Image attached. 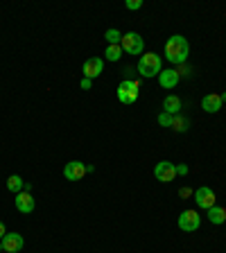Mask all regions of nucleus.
I'll list each match as a JSON object with an SVG mask.
<instances>
[{"label": "nucleus", "instance_id": "nucleus-1", "mask_svg": "<svg viewBox=\"0 0 226 253\" xmlns=\"http://www.w3.org/2000/svg\"><path fill=\"white\" fill-rule=\"evenodd\" d=\"M188 54H190V43L185 41V37L174 34V37H170L168 41H165V59H168L170 63L181 66V63H185Z\"/></svg>", "mask_w": 226, "mask_h": 253}, {"label": "nucleus", "instance_id": "nucleus-2", "mask_svg": "<svg viewBox=\"0 0 226 253\" xmlns=\"http://www.w3.org/2000/svg\"><path fill=\"white\" fill-rule=\"evenodd\" d=\"M136 68H138V73H140L142 77H158V73L163 70V61H161L158 54L147 52V54H140Z\"/></svg>", "mask_w": 226, "mask_h": 253}, {"label": "nucleus", "instance_id": "nucleus-3", "mask_svg": "<svg viewBox=\"0 0 226 253\" xmlns=\"http://www.w3.org/2000/svg\"><path fill=\"white\" fill-rule=\"evenodd\" d=\"M138 93H140V84L136 79H125L118 84V100L122 104H134L138 100Z\"/></svg>", "mask_w": 226, "mask_h": 253}, {"label": "nucleus", "instance_id": "nucleus-4", "mask_svg": "<svg viewBox=\"0 0 226 253\" xmlns=\"http://www.w3.org/2000/svg\"><path fill=\"white\" fill-rule=\"evenodd\" d=\"M122 52L125 54H142V50H145V41H142L140 34H136V32H127V34H122Z\"/></svg>", "mask_w": 226, "mask_h": 253}, {"label": "nucleus", "instance_id": "nucleus-5", "mask_svg": "<svg viewBox=\"0 0 226 253\" xmlns=\"http://www.w3.org/2000/svg\"><path fill=\"white\" fill-rule=\"evenodd\" d=\"M199 224H201V217H199V212L197 211H183L179 215V228L181 231H185V233L197 231Z\"/></svg>", "mask_w": 226, "mask_h": 253}, {"label": "nucleus", "instance_id": "nucleus-6", "mask_svg": "<svg viewBox=\"0 0 226 253\" xmlns=\"http://www.w3.org/2000/svg\"><path fill=\"white\" fill-rule=\"evenodd\" d=\"M154 176H156L161 183H170V181L177 179V168H174V163H170V161H161V163H156V168H154Z\"/></svg>", "mask_w": 226, "mask_h": 253}, {"label": "nucleus", "instance_id": "nucleus-7", "mask_svg": "<svg viewBox=\"0 0 226 253\" xmlns=\"http://www.w3.org/2000/svg\"><path fill=\"white\" fill-rule=\"evenodd\" d=\"M195 204L199 206V208H204V211L213 208V206H215V192H213V188H208V185L197 188L195 190Z\"/></svg>", "mask_w": 226, "mask_h": 253}, {"label": "nucleus", "instance_id": "nucleus-8", "mask_svg": "<svg viewBox=\"0 0 226 253\" xmlns=\"http://www.w3.org/2000/svg\"><path fill=\"white\" fill-rule=\"evenodd\" d=\"M102 70H104V59L100 57H90L84 61V66H82V73H84L86 79H95V77H100Z\"/></svg>", "mask_w": 226, "mask_h": 253}, {"label": "nucleus", "instance_id": "nucleus-9", "mask_svg": "<svg viewBox=\"0 0 226 253\" xmlns=\"http://www.w3.org/2000/svg\"><path fill=\"white\" fill-rule=\"evenodd\" d=\"M86 165L82 163V161H70V163H66V168H63V176L68 181H82L86 176Z\"/></svg>", "mask_w": 226, "mask_h": 253}, {"label": "nucleus", "instance_id": "nucleus-10", "mask_svg": "<svg viewBox=\"0 0 226 253\" xmlns=\"http://www.w3.org/2000/svg\"><path fill=\"white\" fill-rule=\"evenodd\" d=\"M0 242H2V251H7V253H18L25 247V240H23V235H18V233H7Z\"/></svg>", "mask_w": 226, "mask_h": 253}, {"label": "nucleus", "instance_id": "nucleus-11", "mask_svg": "<svg viewBox=\"0 0 226 253\" xmlns=\"http://www.w3.org/2000/svg\"><path fill=\"white\" fill-rule=\"evenodd\" d=\"M179 73H177V68H165L158 73V84H161V88H174V86L179 84Z\"/></svg>", "mask_w": 226, "mask_h": 253}, {"label": "nucleus", "instance_id": "nucleus-12", "mask_svg": "<svg viewBox=\"0 0 226 253\" xmlns=\"http://www.w3.org/2000/svg\"><path fill=\"white\" fill-rule=\"evenodd\" d=\"M14 204H16V211L18 212H32L34 211V197H32L30 192H25V190H21V192L16 195Z\"/></svg>", "mask_w": 226, "mask_h": 253}, {"label": "nucleus", "instance_id": "nucleus-13", "mask_svg": "<svg viewBox=\"0 0 226 253\" xmlns=\"http://www.w3.org/2000/svg\"><path fill=\"white\" fill-rule=\"evenodd\" d=\"M222 95H217V93H208V95H204L201 97V109L206 111V113H217V111L222 109Z\"/></svg>", "mask_w": 226, "mask_h": 253}, {"label": "nucleus", "instance_id": "nucleus-14", "mask_svg": "<svg viewBox=\"0 0 226 253\" xmlns=\"http://www.w3.org/2000/svg\"><path fill=\"white\" fill-rule=\"evenodd\" d=\"M163 111L165 113H170V116H179L181 97H177V95H168V97L163 100Z\"/></svg>", "mask_w": 226, "mask_h": 253}, {"label": "nucleus", "instance_id": "nucleus-15", "mask_svg": "<svg viewBox=\"0 0 226 253\" xmlns=\"http://www.w3.org/2000/svg\"><path fill=\"white\" fill-rule=\"evenodd\" d=\"M208 219H211V224H224L226 221V208H222V206H213V208H208Z\"/></svg>", "mask_w": 226, "mask_h": 253}, {"label": "nucleus", "instance_id": "nucleus-16", "mask_svg": "<svg viewBox=\"0 0 226 253\" xmlns=\"http://www.w3.org/2000/svg\"><path fill=\"white\" fill-rule=\"evenodd\" d=\"M23 179L21 176H18V174H11L9 179H7V190H9V192H14V195H18V192H21L23 190Z\"/></svg>", "mask_w": 226, "mask_h": 253}, {"label": "nucleus", "instance_id": "nucleus-17", "mask_svg": "<svg viewBox=\"0 0 226 253\" xmlns=\"http://www.w3.org/2000/svg\"><path fill=\"white\" fill-rule=\"evenodd\" d=\"M104 54H106V61H120L125 52H122V45H120V43H116V45H109V47H106Z\"/></svg>", "mask_w": 226, "mask_h": 253}, {"label": "nucleus", "instance_id": "nucleus-18", "mask_svg": "<svg viewBox=\"0 0 226 253\" xmlns=\"http://www.w3.org/2000/svg\"><path fill=\"white\" fill-rule=\"evenodd\" d=\"M172 129H174V131H179V133L188 131V120H185V118H181V116H174L172 118Z\"/></svg>", "mask_w": 226, "mask_h": 253}, {"label": "nucleus", "instance_id": "nucleus-19", "mask_svg": "<svg viewBox=\"0 0 226 253\" xmlns=\"http://www.w3.org/2000/svg\"><path fill=\"white\" fill-rule=\"evenodd\" d=\"M104 39L109 41V45H116V43H120V41H122V34H120L118 30H106Z\"/></svg>", "mask_w": 226, "mask_h": 253}, {"label": "nucleus", "instance_id": "nucleus-20", "mask_svg": "<svg viewBox=\"0 0 226 253\" xmlns=\"http://www.w3.org/2000/svg\"><path fill=\"white\" fill-rule=\"evenodd\" d=\"M172 118L174 116H170V113H165V111H163V113L158 116V125H161V126H172Z\"/></svg>", "mask_w": 226, "mask_h": 253}, {"label": "nucleus", "instance_id": "nucleus-21", "mask_svg": "<svg viewBox=\"0 0 226 253\" xmlns=\"http://www.w3.org/2000/svg\"><path fill=\"white\" fill-rule=\"evenodd\" d=\"M125 7L129 11H136V9H140V7H142V0H127Z\"/></svg>", "mask_w": 226, "mask_h": 253}, {"label": "nucleus", "instance_id": "nucleus-22", "mask_svg": "<svg viewBox=\"0 0 226 253\" xmlns=\"http://www.w3.org/2000/svg\"><path fill=\"white\" fill-rule=\"evenodd\" d=\"M79 86H82V88H84V90H89L90 88V86H93V79H82V82H79Z\"/></svg>", "mask_w": 226, "mask_h": 253}, {"label": "nucleus", "instance_id": "nucleus-23", "mask_svg": "<svg viewBox=\"0 0 226 253\" xmlns=\"http://www.w3.org/2000/svg\"><path fill=\"white\" fill-rule=\"evenodd\" d=\"M174 168H177V176H185V174H188V165H174Z\"/></svg>", "mask_w": 226, "mask_h": 253}, {"label": "nucleus", "instance_id": "nucleus-24", "mask_svg": "<svg viewBox=\"0 0 226 253\" xmlns=\"http://www.w3.org/2000/svg\"><path fill=\"white\" fill-rule=\"evenodd\" d=\"M179 195H181V197H190V195H195V192H192L190 188H181V190H179Z\"/></svg>", "mask_w": 226, "mask_h": 253}, {"label": "nucleus", "instance_id": "nucleus-25", "mask_svg": "<svg viewBox=\"0 0 226 253\" xmlns=\"http://www.w3.org/2000/svg\"><path fill=\"white\" fill-rule=\"evenodd\" d=\"M7 235V231H5V224H2V221H0V240H2V237Z\"/></svg>", "mask_w": 226, "mask_h": 253}, {"label": "nucleus", "instance_id": "nucleus-26", "mask_svg": "<svg viewBox=\"0 0 226 253\" xmlns=\"http://www.w3.org/2000/svg\"><path fill=\"white\" fill-rule=\"evenodd\" d=\"M222 102H226V93H224V95H222Z\"/></svg>", "mask_w": 226, "mask_h": 253}]
</instances>
